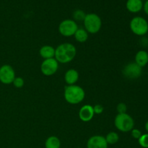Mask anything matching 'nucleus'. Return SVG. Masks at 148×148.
<instances>
[{"label": "nucleus", "instance_id": "1", "mask_svg": "<svg viewBox=\"0 0 148 148\" xmlns=\"http://www.w3.org/2000/svg\"><path fill=\"white\" fill-rule=\"evenodd\" d=\"M76 48L72 43H65L60 44L55 49V59L59 63L70 62L76 56Z\"/></svg>", "mask_w": 148, "mask_h": 148}, {"label": "nucleus", "instance_id": "2", "mask_svg": "<svg viewBox=\"0 0 148 148\" xmlns=\"http://www.w3.org/2000/svg\"><path fill=\"white\" fill-rule=\"evenodd\" d=\"M85 92L81 87L72 85L66 86L64 90V98L67 103L70 104L79 103L85 98Z\"/></svg>", "mask_w": 148, "mask_h": 148}, {"label": "nucleus", "instance_id": "3", "mask_svg": "<svg viewBox=\"0 0 148 148\" xmlns=\"http://www.w3.org/2000/svg\"><path fill=\"white\" fill-rule=\"evenodd\" d=\"M114 124L116 129L122 132H128L134 129V121L131 116L125 114H118L114 119Z\"/></svg>", "mask_w": 148, "mask_h": 148}, {"label": "nucleus", "instance_id": "4", "mask_svg": "<svg viewBox=\"0 0 148 148\" xmlns=\"http://www.w3.org/2000/svg\"><path fill=\"white\" fill-rule=\"evenodd\" d=\"M85 30L92 34L98 33L102 26L101 19L98 14L94 13L87 14L83 20Z\"/></svg>", "mask_w": 148, "mask_h": 148}, {"label": "nucleus", "instance_id": "5", "mask_svg": "<svg viewBox=\"0 0 148 148\" xmlns=\"http://www.w3.org/2000/svg\"><path fill=\"white\" fill-rule=\"evenodd\" d=\"M130 29L134 34L143 36L148 32V23L142 17H135L130 22Z\"/></svg>", "mask_w": 148, "mask_h": 148}, {"label": "nucleus", "instance_id": "6", "mask_svg": "<svg viewBox=\"0 0 148 148\" xmlns=\"http://www.w3.org/2000/svg\"><path fill=\"white\" fill-rule=\"evenodd\" d=\"M77 29V24L73 20H63L59 26V33L65 37H70L74 36Z\"/></svg>", "mask_w": 148, "mask_h": 148}, {"label": "nucleus", "instance_id": "7", "mask_svg": "<svg viewBox=\"0 0 148 148\" xmlns=\"http://www.w3.org/2000/svg\"><path fill=\"white\" fill-rule=\"evenodd\" d=\"M59 63L55 58L44 59L40 66L41 72L45 76H51L54 75L58 70Z\"/></svg>", "mask_w": 148, "mask_h": 148}, {"label": "nucleus", "instance_id": "8", "mask_svg": "<svg viewBox=\"0 0 148 148\" xmlns=\"http://www.w3.org/2000/svg\"><path fill=\"white\" fill-rule=\"evenodd\" d=\"M122 72L123 75L128 79H137L141 76L143 69L135 62H132L124 66Z\"/></svg>", "mask_w": 148, "mask_h": 148}, {"label": "nucleus", "instance_id": "9", "mask_svg": "<svg viewBox=\"0 0 148 148\" xmlns=\"http://www.w3.org/2000/svg\"><path fill=\"white\" fill-rule=\"evenodd\" d=\"M15 78V72L10 65H3L0 67V81L2 83L8 85L12 83Z\"/></svg>", "mask_w": 148, "mask_h": 148}, {"label": "nucleus", "instance_id": "10", "mask_svg": "<svg viewBox=\"0 0 148 148\" xmlns=\"http://www.w3.org/2000/svg\"><path fill=\"white\" fill-rule=\"evenodd\" d=\"M88 148H108V143L103 136H92L87 143Z\"/></svg>", "mask_w": 148, "mask_h": 148}, {"label": "nucleus", "instance_id": "11", "mask_svg": "<svg viewBox=\"0 0 148 148\" xmlns=\"http://www.w3.org/2000/svg\"><path fill=\"white\" fill-rule=\"evenodd\" d=\"M93 107L90 105H85L80 108L79 111V117L81 121L88 122L91 121L94 116Z\"/></svg>", "mask_w": 148, "mask_h": 148}, {"label": "nucleus", "instance_id": "12", "mask_svg": "<svg viewBox=\"0 0 148 148\" xmlns=\"http://www.w3.org/2000/svg\"><path fill=\"white\" fill-rule=\"evenodd\" d=\"M126 7L130 12L137 13L143 8V2L142 0H127Z\"/></svg>", "mask_w": 148, "mask_h": 148}, {"label": "nucleus", "instance_id": "13", "mask_svg": "<svg viewBox=\"0 0 148 148\" xmlns=\"http://www.w3.org/2000/svg\"><path fill=\"white\" fill-rule=\"evenodd\" d=\"M79 79V73L77 70L74 69H70L65 73L64 79L65 82L69 85H75Z\"/></svg>", "mask_w": 148, "mask_h": 148}, {"label": "nucleus", "instance_id": "14", "mask_svg": "<svg viewBox=\"0 0 148 148\" xmlns=\"http://www.w3.org/2000/svg\"><path fill=\"white\" fill-rule=\"evenodd\" d=\"M135 63L140 67H144L148 64V53L145 51H139L135 56Z\"/></svg>", "mask_w": 148, "mask_h": 148}, {"label": "nucleus", "instance_id": "15", "mask_svg": "<svg viewBox=\"0 0 148 148\" xmlns=\"http://www.w3.org/2000/svg\"><path fill=\"white\" fill-rule=\"evenodd\" d=\"M39 53L40 56L44 59H51V58H54L55 56V49L52 46L46 45L40 48Z\"/></svg>", "mask_w": 148, "mask_h": 148}, {"label": "nucleus", "instance_id": "16", "mask_svg": "<svg viewBox=\"0 0 148 148\" xmlns=\"http://www.w3.org/2000/svg\"><path fill=\"white\" fill-rule=\"evenodd\" d=\"M61 143L58 137L55 136H51L46 140L45 143L46 148H60Z\"/></svg>", "mask_w": 148, "mask_h": 148}, {"label": "nucleus", "instance_id": "17", "mask_svg": "<svg viewBox=\"0 0 148 148\" xmlns=\"http://www.w3.org/2000/svg\"><path fill=\"white\" fill-rule=\"evenodd\" d=\"M74 36H75L77 41L79 42V43H84L88 38V32L83 28H78Z\"/></svg>", "mask_w": 148, "mask_h": 148}, {"label": "nucleus", "instance_id": "18", "mask_svg": "<svg viewBox=\"0 0 148 148\" xmlns=\"http://www.w3.org/2000/svg\"><path fill=\"white\" fill-rule=\"evenodd\" d=\"M105 138H106V140L107 143H108V145L116 144V143L119 141V134H117V133L114 132H111L108 133Z\"/></svg>", "mask_w": 148, "mask_h": 148}, {"label": "nucleus", "instance_id": "19", "mask_svg": "<svg viewBox=\"0 0 148 148\" xmlns=\"http://www.w3.org/2000/svg\"><path fill=\"white\" fill-rule=\"evenodd\" d=\"M86 14L83 10H75L73 13V18L77 21H83Z\"/></svg>", "mask_w": 148, "mask_h": 148}, {"label": "nucleus", "instance_id": "20", "mask_svg": "<svg viewBox=\"0 0 148 148\" xmlns=\"http://www.w3.org/2000/svg\"><path fill=\"white\" fill-rule=\"evenodd\" d=\"M138 142L141 147L144 148H148V133L142 134V136L138 140Z\"/></svg>", "mask_w": 148, "mask_h": 148}, {"label": "nucleus", "instance_id": "21", "mask_svg": "<svg viewBox=\"0 0 148 148\" xmlns=\"http://www.w3.org/2000/svg\"><path fill=\"white\" fill-rule=\"evenodd\" d=\"M12 83L15 88H21L23 87L25 82H24V79H23L22 77H15Z\"/></svg>", "mask_w": 148, "mask_h": 148}, {"label": "nucleus", "instance_id": "22", "mask_svg": "<svg viewBox=\"0 0 148 148\" xmlns=\"http://www.w3.org/2000/svg\"><path fill=\"white\" fill-rule=\"evenodd\" d=\"M116 109L119 114H125V113L127 112V107L125 103H119L118 106H117Z\"/></svg>", "mask_w": 148, "mask_h": 148}, {"label": "nucleus", "instance_id": "23", "mask_svg": "<svg viewBox=\"0 0 148 148\" xmlns=\"http://www.w3.org/2000/svg\"><path fill=\"white\" fill-rule=\"evenodd\" d=\"M132 136L133 138L139 140L140 137L142 136L141 131L137 130V129H133V130H132Z\"/></svg>", "mask_w": 148, "mask_h": 148}, {"label": "nucleus", "instance_id": "24", "mask_svg": "<svg viewBox=\"0 0 148 148\" xmlns=\"http://www.w3.org/2000/svg\"><path fill=\"white\" fill-rule=\"evenodd\" d=\"M93 110L95 114H101V113H103V107L101 105H100V104H97V105H95V106L93 107Z\"/></svg>", "mask_w": 148, "mask_h": 148}, {"label": "nucleus", "instance_id": "25", "mask_svg": "<svg viewBox=\"0 0 148 148\" xmlns=\"http://www.w3.org/2000/svg\"><path fill=\"white\" fill-rule=\"evenodd\" d=\"M143 9H144L145 12L148 15V0L145 1L144 4H143Z\"/></svg>", "mask_w": 148, "mask_h": 148}, {"label": "nucleus", "instance_id": "26", "mask_svg": "<svg viewBox=\"0 0 148 148\" xmlns=\"http://www.w3.org/2000/svg\"><path fill=\"white\" fill-rule=\"evenodd\" d=\"M145 130H146V131L148 132V121L146 122V124H145Z\"/></svg>", "mask_w": 148, "mask_h": 148}]
</instances>
